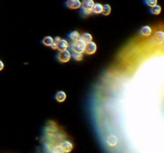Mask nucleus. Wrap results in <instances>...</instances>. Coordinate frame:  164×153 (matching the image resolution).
Here are the masks:
<instances>
[{
	"instance_id": "nucleus-1",
	"label": "nucleus",
	"mask_w": 164,
	"mask_h": 153,
	"mask_svg": "<svg viewBox=\"0 0 164 153\" xmlns=\"http://www.w3.org/2000/svg\"><path fill=\"white\" fill-rule=\"evenodd\" d=\"M86 43L83 39H78L76 41H74L72 44H71V50L73 52L75 53H83L85 51V47H86Z\"/></svg>"
},
{
	"instance_id": "nucleus-2",
	"label": "nucleus",
	"mask_w": 164,
	"mask_h": 153,
	"mask_svg": "<svg viewBox=\"0 0 164 153\" xmlns=\"http://www.w3.org/2000/svg\"><path fill=\"white\" fill-rule=\"evenodd\" d=\"M95 3L93 0H84L81 3V8H82V13H83L85 15H90L91 14V10Z\"/></svg>"
},
{
	"instance_id": "nucleus-3",
	"label": "nucleus",
	"mask_w": 164,
	"mask_h": 153,
	"mask_svg": "<svg viewBox=\"0 0 164 153\" xmlns=\"http://www.w3.org/2000/svg\"><path fill=\"white\" fill-rule=\"evenodd\" d=\"M71 57V54L67 50V49H65V50H63V51H60L58 53V55H57V58L58 60L60 61V62H68Z\"/></svg>"
},
{
	"instance_id": "nucleus-4",
	"label": "nucleus",
	"mask_w": 164,
	"mask_h": 153,
	"mask_svg": "<svg viewBox=\"0 0 164 153\" xmlns=\"http://www.w3.org/2000/svg\"><path fill=\"white\" fill-rule=\"evenodd\" d=\"M151 41L154 44H158V45H161L163 43L164 41V34L163 31L159 30V31H156L152 36Z\"/></svg>"
},
{
	"instance_id": "nucleus-5",
	"label": "nucleus",
	"mask_w": 164,
	"mask_h": 153,
	"mask_svg": "<svg viewBox=\"0 0 164 153\" xmlns=\"http://www.w3.org/2000/svg\"><path fill=\"white\" fill-rule=\"evenodd\" d=\"M97 50V46L94 41H88L86 43V47H85V51L86 54H94Z\"/></svg>"
},
{
	"instance_id": "nucleus-6",
	"label": "nucleus",
	"mask_w": 164,
	"mask_h": 153,
	"mask_svg": "<svg viewBox=\"0 0 164 153\" xmlns=\"http://www.w3.org/2000/svg\"><path fill=\"white\" fill-rule=\"evenodd\" d=\"M60 148H62V150L63 152H71V150L73 149V144L72 143L70 142L68 140H63L58 144Z\"/></svg>"
},
{
	"instance_id": "nucleus-7",
	"label": "nucleus",
	"mask_w": 164,
	"mask_h": 153,
	"mask_svg": "<svg viewBox=\"0 0 164 153\" xmlns=\"http://www.w3.org/2000/svg\"><path fill=\"white\" fill-rule=\"evenodd\" d=\"M66 5L70 9H78L81 7L80 0H67Z\"/></svg>"
},
{
	"instance_id": "nucleus-8",
	"label": "nucleus",
	"mask_w": 164,
	"mask_h": 153,
	"mask_svg": "<svg viewBox=\"0 0 164 153\" xmlns=\"http://www.w3.org/2000/svg\"><path fill=\"white\" fill-rule=\"evenodd\" d=\"M106 143L109 146L111 147H114L118 144V138L114 135H110L107 139H106Z\"/></svg>"
},
{
	"instance_id": "nucleus-9",
	"label": "nucleus",
	"mask_w": 164,
	"mask_h": 153,
	"mask_svg": "<svg viewBox=\"0 0 164 153\" xmlns=\"http://www.w3.org/2000/svg\"><path fill=\"white\" fill-rule=\"evenodd\" d=\"M68 46H69L68 42L66 40H63V39H60V41L57 43V49L59 51H63V50L67 49Z\"/></svg>"
},
{
	"instance_id": "nucleus-10",
	"label": "nucleus",
	"mask_w": 164,
	"mask_h": 153,
	"mask_svg": "<svg viewBox=\"0 0 164 153\" xmlns=\"http://www.w3.org/2000/svg\"><path fill=\"white\" fill-rule=\"evenodd\" d=\"M151 33H152V30L148 26H145L141 28V30H140V34L142 36H144V37L150 36Z\"/></svg>"
},
{
	"instance_id": "nucleus-11",
	"label": "nucleus",
	"mask_w": 164,
	"mask_h": 153,
	"mask_svg": "<svg viewBox=\"0 0 164 153\" xmlns=\"http://www.w3.org/2000/svg\"><path fill=\"white\" fill-rule=\"evenodd\" d=\"M102 11H103V5L101 3H95L92 7L91 12L94 14H98L102 13Z\"/></svg>"
},
{
	"instance_id": "nucleus-12",
	"label": "nucleus",
	"mask_w": 164,
	"mask_h": 153,
	"mask_svg": "<svg viewBox=\"0 0 164 153\" xmlns=\"http://www.w3.org/2000/svg\"><path fill=\"white\" fill-rule=\"evenodd\" d=\"M66 97H67V95L63 91H59V92L56 93L55 99L58 102H63L66 100Z\"/></svg>"
},
{
	"instance_id": "nucleus-13",
	"label": "nucleus",
	"mask_w": 164,
	"mask_h": 153,
	"mask_svg": "<svg viewBox=\"0 0 164 153\" xmlns=\"http://www.w3.org/2000/svg\"><path fill=\"white\" fill-rule=\"evenodd\" d=\"M111 6L109 4H105V5H103V11H102V13H103V15H109L111 14Z\"/></svg>"
},
{
	"instance_id": "nucleus-14",
	"label": "nucleus",
	"mask_w": 164,
	"mask_h": 153,
	"mask_svg": "<svg viewBox=\"0 0 164 153\" xmlns=\"http://www.w3.org/2000/svg\"><path fill=\"white\" fill-rule=\"evenodd\" d=\"M53 41V38H51L50 36H47V37H45V38H43L42 43H43V45H45V46H50Z\"/></svg>"
},
{
	"instance_id": "nucleus-15",
	"label": "nucleus",
	"mask_w": 164,
	"mask_h": 153,
	"mask_svg": "<svg viewBox=\"0 0 164 153\" xmlns=\"http://www.w3.org/2000/svg\"><path fill=\"white\" fill-rule=\"evenodd\" d=\"M80 36L81 35L79 34L78 32H77V31H73V32H71V33L69 34V38L74 41H76V40H78V39H79V38H80Z\"/></svg>"
},
{
	"instance_id": "nucleus-16",
	"label": "nucleus",
	"mask_w": 164,
	"mask_h": 153,
	"mask_svg": "<svg viewBox=\"0 0 164 153\" xmlns=\"http://www.w3.org/2000/svg\"><path fill=\"white\" fill-rule=\"evenodd\" d=\"M162 8L161 6L156 4L155 6H154L151 7V13L153 14H159L161 13Z\"/></svg>"
},
{
	"instance_id": "nucleus-17",
	"label": "nucleus",
	"mask_w": 164,
	"mask_h": 153,
	"mask_svg": "<svg viewBox=\"0 0 164 153\" xmlns=\"http://www.w3.org/2000/svg\"><path fill=\"white\" fill-rule=\"evenodd\" d=\"M81 39H83L85 42H88V41H92V36L91 34L84 33L82 36H80Z\"/></svg>"
},
{
	"instance_id": "nucleus-18",
	"label": "nucleus",
	"mask_w": 164,
	"mask_h": 153,
	"mask_svg": "<svg viewBox=\"0 0 164 153\" xmlns=\"http://www.w3.org/2000/svg\"><path fill=\"white\" fill-rule=\"evenodd\" d=\"M72 57H73V58H74L75 61H82L83 60V54H80V53L74 52L72 54Z\"/></svg>"
},
{
	"instance_id": "nucleus-19",
	"label": "nucleus",
	"mask_w": 164,
	"mask_h": 153,
	"mask_svg": "<svg viewBox=\"0 0 164 153\" xmlns=\"http://www.w3.org/2000/svg\"><path fill=\"white\" fill-rule=\"evenodd\" d=\"M157 2H158V0H145L146 4L148 6H150V7H152L154 6H155L157 4Z\"/></svg>"
},
{
	"instance_id": "nucleus-20",
	"label": "nucleus",
	"mask_w": 164,
	"mask_h": 153,
	"mask_svg": "<svg viewBox=\"0 0 164 153\" xmlns=\"http://www.w3.org/2000/svg\"><path fill=\"white\" fill-rule=\"evenodd\" d=\"M50 47H51V48H52V49H57V43H55V42H52V44H51V45H50Z\"/></svg>"
},
{
	"instance_id": "nucleus-21",
	"label": "nucleus",
	"mask_w": 164,
	"mask_h": 153,
	"mask_svg": "<svg viewBox=\"0 0 164 153\" xmlns=\"http://www.w3.org/2000/svg\"><path fill=\"white\" fill-rule=\"evenodd\" d=\"M60 39H61V38H59V37H56V38H53V41H54V42H55V43H58V41H60Z\"/></svg>"
},
{
	"instance_id": "nucleus-22",
	"label": "nucleus",
	"mask_w": 164,
	"mask_h": 153,
	"mask_svg": "<svg viewBox=\"0 0 164 153\" xmlns=\"http://www.w3.org/2000/svg\"><path fill=\"white\" fill-rule=\"evenodd\" d=\"M3 68H4V64H3V62L2 61H0V71L3 70Z\"/></svg>"
}]
</instances>
